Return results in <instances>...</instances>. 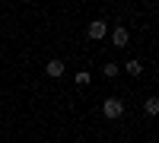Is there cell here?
Listing matches in <instances>:
<instances>
[{"instance_id":"6da1fadb","label":"cell","mask_w":159,"mask_h":143,"mask_svg":"<svg viewBox=\"0 0 159 143\" xmlns=\"http://www.w3.org/2000/svg\"><path fill=\"white\" fill-rule=\"evenodd\" d=\"M105 35H108V22H105V19H92L86 25V38H89V42H102Z\"/></svg>"},{"instance_id":"7a4b0ae2","label":"cell","mask_w":159,"mask_h":143,"mask_svg":"<svg viewBox=\"0 0 159 143\" xmlns=\"http://www.w3.org/2000/svg\"><path fill=\"white\" fill-rule=\"evenodd\" d=\"M102 114H105V118H111V121H115V118H121V114H124V102H121V99H115V96H111V99H105V102H102Z\"/></svg>"},{"instance_id":"3957f363","label":"cell","mask_w":159,"mask_h":143,"mask_svg":"<svg viewBox=\"0 0 159 143\" xmlns=\"http://www.w3.org/2000/svg\"><path fill=\"white\" fill-rule=\"evenodd\" d=\"M108 35H111L115 48H124V45H127V38H130V32L124 29V25H115V29H108Z\"/></svg>"},{"instance_id":"277c9868","label":"cell","mask_w":159,"mask_h":143,"mask_svg":"<svg viewBox=\"0 0 159 143\" xmlns=\"http://www.w3.org/2000/svg\"><path fill=\"white\" fill-rule=\"evenodd\" d=\"M45 73H48V76H54V80H57V76H64V60H57V57H54V60H48V64H45Z\"/></svg>"},{"instance_id":"5b68a950","label":"cell","mask_w":159,"mask_h":143,"mask_svg":"<svg viewBox=\"0 0 159 143\" xmlns=\"http://www.w3.org/2000/svg\"><path fill=\"white\" fill-rule=\"evenodd\" d=\"M143 108H147V114H159V99H156V96H150L147 102H143Z\"/></svg>"},{"instance_id":"8992f818","label":"cell","mask_w":159,"mask_h":143,"mask_svg":"<svg viewBox=\"0 0 159 143\" xmlns=\"http://www.w3.org/2000/svg\"><path fill=\"white\" fill-rule=\"evenodd\" d=\"M127 73H130V76H140V73H143V64H140V60H127Z\"/></svg>"},{"instance_id":"52a82bcc","label":"cell","mask_w":159,"mask_h":143,"mask_svg":"<svg viewBox=\"0 0 159 143\" xmlns=\"http://www.w3.org/2000/svg\"><path fill=\"white\" fill-rule=\"evenodd\" d=\"M73 83H76V86H86V83H89V70H80V73L73 76Z\"/></svg>"},{"instance_id":"ba28073f","label":"cell","mask_w":159,"mask_h":143,"mask_svg":"<svg viewBox=\"0 0 159 143\" xmlns=\"http://www.w3.org/2000/svg\"><path fill=\"white\" fill-rule=\"evenodd\" d=\"M102 70H105V76H118V64H105Z\"/></svg>"}]
</instances>
